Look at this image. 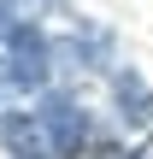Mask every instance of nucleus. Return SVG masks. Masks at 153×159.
I'll return each mask as SVG.
<instances>
[{"label":"nucleus","mask_w":153,"mask_h":159,"mask_svg":"<svg viewBox=\"0 0 153 159\" xmlns=\"http://www.w3.org/2000/svg\"><path fill=\"white\" fill-rule=\"evenodd\" d=\"M35 118H41V136H47V153L53 159L77 153V148L88 142V118H83V106H71V100H47Z\"/></svg>","instance_id":"f257e3e1"},{"label":"nucleus","mask_w":153,"mask_h":159,"mask_svg":"<svg viewBox=\"0 0 153 159\" xmlns=\"http://www.w3.org/2000/svg\"><path fill=\"white\" fill-rule=\"evenodd\" d=\"M118 106H130V124H153V94H147V83L136 77V71H118Z\"/></svg>","instance_id":"f03ea898"},{"label":"nucleus","mask_w":153,"mask_h":159,"mask_svg":"<svg viewBox=\"0 0 153 159\" xmlns=\"http://www.w3.org/2000/svg\"><path fill=\"white\" fill-rule=\"evenodd\" d=\"M94 159H142V153H130V148H100Z\"/></svg>","instance_id":"7ed1b4c3"}]
</instances>
